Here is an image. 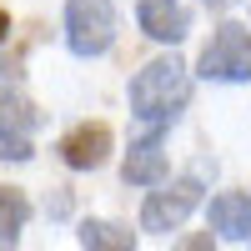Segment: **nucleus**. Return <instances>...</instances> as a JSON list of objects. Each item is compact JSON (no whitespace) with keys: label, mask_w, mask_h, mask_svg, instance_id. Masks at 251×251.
Here are the masks:
<instances>
[{"label":"nucleus","mask_w":251,"mask_h":251,"mask_svg":"<svg viewBox=\"0 0 251 251\" xmlns=\"http://www.w3.org/2000/svg\"><path fill=\"white\" fill-rule=\"evenodd\" d=\"M186 100H191V71L181 66L176 55H161L151 60L146 71H136L131 80V116L146 126H171Z\"/></svg>","instance_id":"1"},{"label":"nucleus","mask_w":251,"mask_h":251,"mask_svg":"<svg viewBox=\"0 0 251 251\" xmlns=\"http://www.w3.org/2000/svg\"><path fill=\"white\" fill-rule=\"evenodd\" d=\"M116 40V5L111 0H66V46L91 60L106 55Z\"/></svg>","instance_id":"2"},{"label":"nucleus","mask_w":251,"mask_h":251,"mask_svg":"<svg viewBox=\"0 0 251 251\" xmlns=\"http://www.w3.org/2000/svg\"><path fill=\"white\" fill-rule=\"evenodd\" d=\"M201 75L206 80H226V86L251 80V30L236 25V20H226L201 50Z\"/></svg>","instance_id":"3"},{"label":"nucleus","mask_w":251,"mask_h":251,"mask_svg":"<svg viewBox=\"0 0 251 251\" xmlns=\"http://www.w3.org/2000/svg\"><path fill=\"white\" fill-rule=\"evenodd\" d=\"M156 186H161V181H156ZM196 201H201V181H196V176L161 186V191H151L146 206H141V231H156V236L176 231V226L196 211Z\"/></svg>","instance_id":"4"},{"label":"nucleus","mask_w":251,"mask_h":251,"mask_svg":"<svg viewBox=\"0 0 251 251\" xmlns=\"http://www.w3.org/2000/svg\"><path fill=\"white\" fill-rule=\"evenodd\" d=\"M35 126H40V111L25 96L0 91V161H30L35 156V146H30Z\"/></svg>","instance_id":"5"},{"label":"nucleus","mask_w":251,"mask_h":251,"mask_svg":"<svg viewBox=\"0 0 251 251\" xmlns=\"http://www.w3.org/2000/svg\"><path fill=\"white\" fill-rule=\"evenodd\" d=\"M106 156H111V126L106 121H86L60 141V161L71 171H96V166H106Z\"/></svg>","instance_id":"6"},{"label":"nucleus","mask_w":251,"mask_h":251,"mask_svg":"<svg viewBox=\"0 0 251 251\" xmlns=\"http://www.w3.org/2000/svg\"><path fill=\"white\" fill-rule=\"evenodd\" d=\"M136 20H141V30L151 40H161V46H176V40H186V30H191V15H186L181 0H141Z\"/></svg>","instance_id":"7"},{"label":"nucleus","mask_w":251,"mask_h":251,"mask_svg":"<svg viewBox=\"0 0 251 251\" xmlns=\"http://www.w3.org/2000/svg\"><path fill=\"white\" fill-rule=\"evenodd\" d=\"M126 186H156L166 176V146H161V126H151V136L131 141V156L121 166Z\"/></svg>","instance_id":"8"},{"label":"nucleus","mask_w":251,"mask_h":251,"mask_svg":"<svg viewBox=\"0 0 251 251\" xmlns=\"http://www.w3.org/2000/svg\"><path fill=\"white\" fill-rule=\"evenodd\" d=\"M211 231L226 241H251V196L246 191H221L211 201Z\"/></svg>","instance_id":"9"},{"label":"nucleus","mask_w":251,"mask_h":251,"mask_svg":"<svg viewBox=\"0 0 251 251\" xmlns=\"http://www.w3.org/2000/svg\"><path fill=\"white\" fill-rule=\"evenodd\" d=\"M25 221H30V201H25V191L0 186V246H15L20 231H25Z\"/></svg>","instance_id":"10"},{"label":"nucleus","mask_w":251,"mask_h":251,"mask_svg":"<svg viewBox=\"0 0 251 251\" xmlns=\"http://www.w3.org/2000/svg\"><path fill=\"white\" fill-rule=\"evenodd\" d=\"M75 241L80 246H96V251H131L136 246V236L126 231V226H116V221H80Z\"/></svg>","instance_id":"11"},{"label":"nucleus","mask_w":251,"mask_h":251,"mask_svg":"<svg viewBox=\"0 0 251 251\" xmlns=\"http://www.w3.org/2000/svg\"><path fill=\"white\" fill-rule=\"evenodd\" d=\"M206 10H226V5H236V0H201Z\"/></svg>","instance_id":"12"},{"label":"nucleus","mask_w":251,"mask_h":251,"mask_svg":"<svg viewBox=\"0 0 251 251\" xmlns=\"http://www.w3.org/2000/svg\"><path fill=\"white\" fill-rule=\"evenodd\" d=\"M5 35H10V15L0 10V40H5Z\"/></svg>","instance_id":"13"}]
</instances>
